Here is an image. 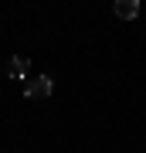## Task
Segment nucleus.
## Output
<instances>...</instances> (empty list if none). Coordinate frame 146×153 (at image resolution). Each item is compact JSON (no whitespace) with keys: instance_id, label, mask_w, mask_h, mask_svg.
<instances>
[{"instance_id":"nucleus-1","label":"nucleus","mask_w":146,"mask_h":153,"mask_svg":"<svg viewBox=\"0 0 146 153\" xmlns=\"http://www.w3.org/2000/svg\"><path fill=\"white\" fill-rule=\"evenodd\" d=\"M51 92H54L51 75H34V78H27V85H24V95L27 99H48Z\"/></svg>"},{"instance_id":"nucleus-2","label":"nucleus","mask_w":146,"mask_h":153,"mask_svg":"<svg viewBox=\"0 0 146 153\" xmlns=\"http://www.w3.org/2000/svg\"><path fill=\"white\" fill-rule=\"evenodd\" d=\"M116 17L136 21V17H139V0H116Z\"/></svg>"},{"instance_id":"nucleus-3","label":"nucleus","mask_w":146,"mask_h":153,"mask_svg":"<svg viewBox=\"0 0 146 153\" xmlns=\"http://www.w3.org/2000/svg\"><path fill=\"white\" fill-rule=\"evenodd\" d=\"M27 68H31V61H27L24 55H14L10 65H7V75L10 78H27Z\"/></svg>"}]
</instances>
